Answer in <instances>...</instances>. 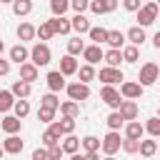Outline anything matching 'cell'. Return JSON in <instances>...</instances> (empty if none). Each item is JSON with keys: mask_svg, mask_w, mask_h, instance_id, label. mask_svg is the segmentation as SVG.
<instances>
[{"mask_svg": "<svg viewBox=\"0 0 160 160\" xmlns=\"http://www.w3.org/2000/svg\"><path fill=\"white\" fill-rule=\"evenodd\" d=\"M50 60H52V52H50V45L48 42H35L30 48V62L32 65L45 68V65H50Z\"/></svg>", "mask_w": 160, "mask_h": 160, "instance_id": "obj_1", "label": "cell"}, {"mask_svg": "<svg viewBox=\"0 0 160 160\" xmlns=\"http://www.w3.org/2000/svg\"><path fill=\"white\" fill-rule=\"evenodd\" d=\"M158 12H160V8H158L155 0H152V2H142V8L138 10V25H140V28L152 25V22L158 20Z\"/></svg>", "mask_w": 160, "mask_h": 160, "instance_id": "obj_2", "label": "cell"}, {"mask_svg": "<svg viewBox=\"0 0 160 160\" xmlns=\"http://www.w3.org/2000/svg\"><path fill=\"white\" fill-rule=\"evenodd\" d=\"M160 80V68H158V62H145L142 68H140V72H138V82L142 85V88H148V85H155Z\"/></svg>", "mask_w": 160, "mask_h": 160, "instance_id": "obj_3", "label": "cell"}, {"mask_svg": "<svg viewBox=\"0 0 160 160\" xmlns=\"http://www.w3.org/2000/svg\"><path fill=\"white\" fill-rule=\"evenodd\" d=\"M60 138H62L60 122H50V128L40 135V142H42V148H55V145H60Z\"/></svg>", "mask_w": 160, "mask_h": 160, "instance_id": "obj_4", "label": "cell"}, {"mask_svg": "<svg viewBox=\"0 0 160 160\" xmlns=\"http://www.w3.org/2000/svg\"><path fill=\"white\" fill-rule=\"evenodd\" d=\"M65 92H68V98L75 100V102H82V100L90 98V88H88L85 82H80V80H78V82H68Z\"/></svg>", "mask_w": 160, "mask_h": 160, "instance_id": "obj_5", "label": "cell"}, {"mask_svg": "<svg viewBox=\"0 0 160 160\" xmlns=\"http://www.w3.org/2000/svg\"><path fill=\"white\" fill-rule=\"evenodd\" d=\"M100 100H102L108 108L118 110L120 102H122V95H120V90H115L112 85H102V90H100Z\"/></svg>", "mask_w": 160, "mask_h": 160, "instance_id": "obj_6", "label": "cell"}, {"mask_svg": "<svg viewBox=\"0 0 160 160\" xmlns=\"http://www.w3.org/2000/svg\"><path fill=\"white\" fill-rule=\"evenodd\" d=\"M122 148V140H120V132L118 130H110L105 138H102V145H100V150L105 152V155H115L118 150Z\"/></svg>", "mask_w": 160, "mask_h": 160, "instance_id": "obj_7", "label": "cell"}, {"mask_svg": "<svg viewBox=\"0 0 160 160\" xmlns=\"http://www.w3.org/2000/svg\"><path fill=\"white\" fill-rule=\"evenodd\" d=\"M142 90H145V88H142L140 82H132V80L120 82V95H122V100H140Z\"/></svg>", "mask_w": 160, "mask_h": 160, "instance_id": "obj_8", "label": "cell"}, {"mask_svg": "<svg viewBox=\"0 0 160 160\" xmlns=\"http://www.w3.org/2000/svg\"><path fill=\"white\" fill-rule=\"evenodd\" d=\"M98 78L105 82V85H115V82H120V80H125V75H122V70L120 68H110V65H105V68H100V72H98Z\"/></svg>", "mask_w": 160, "mask_h": 160, "instance_id": "obj_9", "label": "cell"}, {"mask_svg": "<svg viewBox=\"0 0 160 160\" xmlns=\"http://www.w3.org/2000/svg\"><path fill=\"white\" fill-rule=\"evenodd\" d=\"M45 82H48L50 92H60V90H65V88H68L65 75H62L60 70H50V72H48V78H45Z\"/></svg>", "mask_w": 160, "mask_h": 160, "instance_id": "obj_10", "label": "cell"}, {"mask_svg": "<svg viewBox=\"0 0 160 160\" xmlns=\"http://www.w3.org/2000/svg\"><path fill=\"white\" fill-rule=\"evenodd\" d=\"M118 112L122 115V120L132 122V120H138L140 108H138V102H135V100H122V102H120V108H118Z\"/></svg>", "mask_w": 160, "mask_h": 160, "instance_id": "obj_11", "label": "cell"}, {"mask_svg": "<svg viewBox=\"0 0 160 160\" xmlns=\"http://www.w3.org/2000/svg\"><path fill=\"white\" fill-rule=\"evenodd\" d=\"M0 128H2V132H8V135H18L20 128H22V120L15 118V115H5V118L0 120Z\"/></svg>", "mask_w": 160, "mask_h": 160, "instance_id": "obj_12", "label": "cell"}, {"mask_svg": "<svg viewBox=\"0 0 160 160\" xmlns=\"http://www.w3.org/2000/svg\"><path fill=\"white\" fill-rule=\"evenodd\" d=\"M22 148H25V142H22L18 135H8V138L2 140V150H5L8 155H20Z\"/></svg>", "mask_w": 160, "mask_h": 160, "instance_id": "obj_13", "label": "cell"}, {"mask_svg": "<svg viewBox=\"0 0 160 160\" xmlns=\"http://www.w3.org/2000/svg\"><path fill=\"white\" fill-rule=\"evenodd\" d=\"M48 22H50V28H52L55 35H68V32L72 30V25H70V20H68L65 15H62V18H55V15H52Z\"/></svg>", "mask_w": 160, "mask_h": 160, "instance_id": "obj_14", "label": "cell"}, {"mask_svg": "<svg viewBox=\"0 0 160 160\" xmlns=\"http://www.w3.org/2000/svg\"><path fill=\"white\" fill-rule=\"evenodd\" d=\"M118 8V0H90V10L95 15H105V12H112Z\"/></svg>", "mask_w": 160, "mask_h": 160, "instance_id": "obj_15", "label": "cell"}, {"mask_svg": "<svg viewBox=\"0 0 160 160\" xmlns=\"http://www.w3.org/2000/svg\"><path fill=\"white\" fill-rule=\"evenodd\" d=\"M15 32H18V40H20V42H28V40L38 38V28H35L32 22H20Z\"/></svg>", "mask_w": 160, "mask_h": 160, "instance_id": "obj_16", "label": "cell"}, {"mask_svg": "<svg viewBox=\"0 0 160 160\" xmlns=\"http://www.w3.org/2000/svg\"><path fill=\"white\" fill-rule=\"evenodd\" d=\"M28 58H30V50H28L22 42H18V45H12V48H10V62L22 65V62H28Z\"/></svg>", "mask_w": 160, "mask_h": 160, "instance_id": "obj_17", "label": "cell"}, {"mask_svg": "<svg viewBox=\"0 0 160 160\" xmlns=\"http://www.w3.org/2000/svg\"><path fill=\"white\" fill-rule=\"evenodd\" d=\"M82 58H85L88 65H95V62H100V60L105 58V52H102L100 45H88V48L82 50Z\"/></svg>", "mask_w": 160, "mask_h": 160, "instance_id": "obj_18", "label": "cell"}, {"mask_svg": "<svg viewBox=\"0 0 160 160\" xmlns=\"http://www.w3.org/2000/svg\"><path fill=\"white\" fill-rule=\"evenodd\" d=\"M78 60H75V55H62L60 58V72L68 78V75H78Z\"/></svg>", "mask_w": 160, "mask_h": 160, "instance_id": "obj_19", "label": "cell"}, {"mask_svg": "<svg viewBox=\"0 0 160 160\" xmlns=\"http://www.w3.org/2000/svg\"><path fill=\"white\" fill-rule=\"evenodd\" d=\"M125 38L130 40V45H138V48H140V45L148 40V35H145V28H140V25H132V28L125 32Z\"/></svg>", "mask_w": 160, "mask_h": 160, "instance_id": "obj_20", "label": "cell"}, {"mask_svg": "<svg viewBox=\"0 0 160 160\" xmlns=\"http://www.w3.org/2000/svg\"><path fill=\"white\" fill-rule=\"evenodd\" d=\"M38 75H40V72H38V65H32V62H22V65H20V78H18V80H25V82L32 85V82L38 80Z\"/></svg>", "mask_w": 160, "mask_h": 160, "instance_id": "obj_21", "label": "cell"}, {"mask_svg": "<svg viewBox=\"0 0 160 160\" xmlns=\"http://www.w3.org/2000/svg\"><path fill=\"white\" fill-rule=\"evenodd\" d=\"M30 90H32V85L25 82V80H15L12 88H10V92H12L18 100H28V98H30Z\"/></svg>", "mask_w": 160, "mask_h": 160, "instance_id": "obj_22", "label": "cell"}, {"mask_svg": "<svg viewBox=\"0 0 160 160\" xmlns=\"http://www.w3.org/2000/svg\"><path fill=\"white\" fill-rule=\"evenodd\" d=\"M142 135H145V125H140L138 120L125 122V138H130V140H142Z\"/></svg>", "mask_w": 160, "mask_h": 160, "instance_id": "obj_23", "label": "cell"}, {"mask_svg": "<svg viewBox=\"0 0 160 160\" xmlns=\"http://www.w3.org/2000/svg\"><path fill=\"white\" fill-rule=\"evenodd\" d=\"M70 25H72V30L78 32V35H82V32H90V20L85 18V15H72L70 18Z\"/></svg>", "mask_w": 160, "mask_h": 160, "instance_id": "obj_24", "label": "cell"}, {"mask_svg": "<svg viewBox=\"0 0 160 160\" xmlns=\"http://www.w3.org/2000/svg\"><path fill=\"white\" fill-rule=\"evenodd\" d=\"M125 40H128V38H125V32H120V30H110V32H108V45L115 48V50H122V48H125Z\"/></svg>", "mask_w": 160, "mask_h": 160, "instance_id": "obj_25", "label": "cell"}, {"mask_svg": "<svg viewBox=\"0 0 160 160\" xmlns=\"http://www.w3.org/2000/svg\"><path fill=\"white\" fill-rule=\"evenodd\" d=\"M60 112H62V118H78L80 115V102L65 100V102H60Z\"/></svg>", "mask_w": 160, "mask_h": 160, "instance_id": "obj_26", "label": "cell"}, {"mask_svg": "<svg viewBox=\"0 0 160 160\" xmlns=\"http://www.w3.org/2000/svg\"><path fill=\"white\" fill-rule=\"evenodd\" d=\"M80 145H82V150H85V152H100L102 140H100V138H95V135H85V138L80 140Z\"/></svg>", "mask_w": 160, "mask_h": 160, "instance_id": "obj_27", "label": "cell"}, {"mask_svg": "<svg viewBox=\"0 0 160 160\" xmlns=\"http://www.w3.org/2000/svg\"><path fill=\"white\" fill-rule=\"evenodd\" d=\"M12 12H15L18 18L30 15V12H32V0H15V2H12Z\"/></svg>", "mask_w": 160, "mask_h": 160, "instance_id": "obj_28", "label": "cell"}, {"mask_svg": "<svg viewBox=\"0 0 160 160\" xmlns=\"http://www.w3.org/2000/svg\"><path fill=\"white\" fill-rule=\"evenodd\" d=\"M108 32L110 30H105V28H90L88 38L92 40V45H102V42H108Z\"/></svg>", "mask_w": 160, "mask_h": 160, "instance_id": "obj_29", "label": "cell"}, {"mask_svg": "<svg viewBox=\"0 0 160 160\" xmlns=\"http://www.w3.org/2000/svg\"><path fill=\"white\" fill-rule=\"evenodd\" d=\"M110 68H120V62H122V50H115V48H110V50H105V58H102Z\"/></svg>", "mask_w": 160, "mask_h": 160, "instance_id": "obj_30", "label": "cell"}, {"mask_svg": "<svg viewBox=\"0 0 160 160\" xmlns=\"http://www.w3.org/2000/svg\"><path fill=\"white\" fill-rule=\"evenodd\" d=\"M60 145H62V150H65L68 155H75V152L80 150V138H75V135H65V140H62Z\"/></svg>", "mask_w": 160, "mask_h": 160, "instance_id": "obj_31", "label": "cell"}, {"mask_svg": "<svg viewBox=\"0 0 160 160\" xmlns=\"http://www.w3.org/2000/svg\"><path fill=\"white\" fill-rule=\"evenodd\" d=\"M15 108V95L10 90H0V112H8Z\"/></svg>", "mask_w": 160, "mask_h": 160, "instance_id": "obj_32", "label": "cell"}, {"mask_svg": "<svg viewBox=\"0 0 160 160\" xmlns=\"http://www.w3.org/2000/svg\"><path fill=\"white\" fill-rule=\"evenodd\" d=\"M85 48H88V45H85V40H80V35L68 40V55H82Z\"/></svg>", "mask_w": 160, "mask_h": 160, "instance_id": "obj_33", "label": "cell"}, {"mask_svg": "<svg viewBox=\"0 0 160 160\" xmlns=\"http://www.w3.org/2000/svg\"><path fill=\"white\" fill-rule=\"evenodd\" d=\"M95 75H98V72H95V68H92V65H88V62L78 68V78H80V82H85V85H88L90 80H95Z\"/></svg>", "mask_w": 160, "mask_h": 160, "instance_id": "obj_34", "label": "cell"}, {"mask_svg": "<svg viewBox=\"0 0 160 160\" xmlns=\"http://www.w3.org/2000/svg\"><path fill=\"white\" fill-rule=\"evenodd\" d=\"M50 10H52L55 18H62L70 10V0H50Z\"/></svg>", "mask_w": 160, "mask_h": 160, "instance_id": "obj_35", "label": "cell"}, {"mask_svg": "<svg viewBox=\"0 0 160 160\" xmlns=\"http://www.w3.org/2000/svg\"><path fill=\"white\" fill-rule=\"evenodd\" d=\"M122 60L125 62H138L140 60V48L138 45H125L122 48Z\"/></svg>", "mask_w": 160, "mask_h": 160, "instance_id": "obj_36", "label": "cell"}, {"mask_svg": "<svg viewBox=\"0 0 160 160\" xmlns=\"http://www.w3.org/2000/svg\"><path fill=\"white\" fill-rule=\"evenodd\" d=\"M40 108H52V110H60V100L55 92H45L40 98Z\"/></svg>", "mask_w": 160, "mask_h": 160, "instance_id": "obj_37", "label": "cell"}, {"mask_svg": "<svg viewBox=\"0 0 160 160\" xmlns=\"http://www.w3.org/2000/svg\"><path fill=\"white\" fill-rule=\"evenodd\" d=\"M105 122H108V128H110V130H120V128L125 125V120H122V115H120L118 110H112V112L105 118Z\"/></svg>", "mask_w": 160, "mask_h": 160, "instance_id": "obj_38", "label": "cell"}, {"mask_svg": "<svg viewBox=\"0 0 160 160\" xmlns=\"http://www.w3.org/2000/svg\"><path fill=\"white\" fill-rule=\"evenodd\" d=\"M158 152V142L155 140H140V155L142 158H152Z\"/></svg>", "mask_w": 160, "mask_h": 160, "instance_id": "obj_39", "label": "cell"}, {"mask_svg": "<svg viewBox=\"0 0 160 160\" xmlns=\"http://www.w3.org/2000/svg\"><path fill=\"white\" fill-rule=\"evenodd\" d=\"M12 110H15V118L22 120V118L30 115V102H28V100H15V108H12Z\"/></svg>", "mask_w": 160, "mask_h": 160, "instance_id": "obj_40", "label": "cell"}, {"mask_svg": "<svg viewBox=\"0 0 160 160\" xmlns=\"http://www.w3.org/2000/svg\"><path fill=\"white\" fill-rule=\"evenodd\" d=\"M145 132H148L150 138H160V118H150V120L145 122Z\"/></svg>", "mask_w": 160, "mask_h": 160, "instance_id": "obj_41", "label": "cell"}, {"mask_svg": "<svg viewBox=\"0 0 160 160\" xmlns=\"http://www.w3.org/2000/svg\"><path fill=\"white\" fill-rule=\"evenodd\" d=\"M55 112H58V110H52V108H40V110H38V120L50 125V122H55Z\"/></svg>", "mask_w": 160, "mask_h": 160, "instance_id": "obj_42", "label": "cell"}, {"mask_svg": "<svg viewBox=\"0 0 160 160\" xmlns=\"http://www.w3.org/2000/svg\"><path fill=\"white\" fill-rule=\"evenodd\" d=\"M55 32H52V28H50V22H40V28H38V38H40V42H45V40H50Z\"/></svg>", "mask_w": 160, "mask_h": 160, "instance_id": "obj_43", "label": "cell"}, {"mask_svg": "<svg viewBox=\"0 0 160 160\" xmlns=\"http://www.w3.org/2000/svg\"><path fill=\"white\" fill-rule=\"evenodd\" d=\"M58 122H60L62 135H72V130H75V118H60Z\"/></svg>", "mask_w": 160, "mask_h": 160, "instance_id": "obj_44", "label": "cell"}, {"mask_svg": "<svg viewBox=\"0 0 160 160\" xmlns=\"http://www.w3.org/2000/svg\"><path fill=\"white\" fill-rule=\"evenodd\" d=\"M70 8L75 10V15H82L85 10H90V0H70Z\"/></svg>", "mask_w": 160, "mask_h": 160, "instance_id": "obj_45", "label": "cell"}, {"mask_svg": "<svg viewBox=\"0 0 160 160\" xmlns=\"http://www.w3.org/2000/svg\"><path fill=\"white\" fill-rule=\"evenodd\" d=\"M122 150L130 152V155H132V152H140V140H130V138H125V140H122Z\"/></svg>", "mask_w": 160, "mask_h": 160, "instance_id": "obj_46", "label": "cell"}, {"mask_svg": "<svg viewBox=\"0 0 160 160\" xmlns=\"http://www.w3.org/2000/svg\"><path fill=\"white\" fill-rule=\"evenodd\" d=\"M62 155H65V150H62V145H55V148H48V160H62Z\"/></svg>", "mask_w": 160, "mask_h": 160, "instance_id": "obj_47", "label": "cell"}, {"mask_svg": "<svg viewBox=\"0 0 160 160\" xmlns=\"http://www.w3.org/2000/svg\"><path fill=\"white\" fill-rule=\"evenodd\" d=\"M122 8H125L128 12H138V10L142 8V0H122Z\"/></svg>", "mask_w": 160, "mask_h": 160, "instance_id": "obj_48", "label": "cell"}, {"mask_svg": "<svg viewBox=\"0 0 160 160\" xmlns=\"http://www.w3.org/2000/svg\"><path fill=\"white\" fill-rule=\"evenodd\" d=\"M32 160H48V148H35L32 150Z\"/></svg>", "mask_w": 160, "mask_h": 160, "instance_id": "obj_49", "label": "cell"}, {"mask_svg": "<svg viewBox=\"0 0 160 160\" xmlns=\"http://www.w3.org/2000/svg\"><path fill=\"white\" fill-rule=\"evenodd\" d=\"M8 72H10V60H2V58H0V78L8 75Z\"/></svg>", "mask_w": 160, "mask_h": 160, "instance_id": "obj_50", "label": "cell"}, {"mask_svg": "<svg viewBox=\"0 0 160 160\" xmlns=\"http://www.w3.org/2000/svg\"><path fill=\"white\" fill-rule=\"evenodd\" d=\"M85 160H102L98 152H85Z\"/></svg>", "mask_w": 160, "mask_h": 160, "instance_id": "obj_51", "label": "cell"}, {"mask_svg": "<svg viewBox=\"0 0 160 160\" xmlns=\"http://www.w3.org/2000/svg\"><path fill=\"white\" fill-rule=\"evenodd\" d=\"M152 45H155V48H158V50H160V30H158V32H155V35H152Z\"/></svg>", "mask_w": 160, "mask_h": 160, "instance_id": "obj_52", "label": "cell"}, {"mask_svg": "<svg viewBox=\"0 0 160 160\" xmlns=\"http://www.w3.org/2000/svg\"><path fill=\"white\" fill-rule=\"evenodd\" d=\"M70 160H85V155H80V152H75V155H70Z\"/></svg>", "mask_w": 160, "mask_h": 160, "instance_id": "obj_53", "label": "cell"}, {"mask_svg": "<svg viewBox=\"0 0 160 160\" xmlns=\"http://www.w3.org/2000/svg\"><path fill=\"white\" fill-rule=\"evenodd\" d=\"M2 50H5V42L0 40V58H2Z\"/></svg>", "mask_w": 160, "mask_h": 160, "instance_id": "obj_54", "label": "cell"}, {"mask_svg": "<svg viewBox=\"0 0 160 160\" xmlns=\"http://www.w3.org/2000/svg\"><path fill=\"white\" fill-rule=\"evenodd\" d=\"M102 160H115V155H105V158H102Z\"/></svg>", "mask_w": 160, "mask_h": 160, "instance_id": "obj_55", "label": "cell"}, {"mask_svg": "<svg viewBox=\"0 0 160 160\" xmlns=\"http://www.w3.org/2000/svg\"><path fill=\"white\" fill-rule=\"evenodd\" d=\"M2 155H5V150H2V145H0V160H2Z\"/></svg>", "mask_w": 160, "mask_h": 160, "instance_id": "obj_56", "label": "cell"}, {"mask_svg": "<svg viewBox=\"0 0 160 160\" xmlns=\"http://www.w3.org/2000/svg\"><path fill=\"white\" fill-rule=\"evenodd\" d=\"M0 2H10V5H12V2H15V0H0Z\"/></svg>", "mask_w": 160, "mask_h": 160, "instance_id": "obj_57", "label": "cell"}, {"mask_svg": "<svg viewBox=\"0 0 160 160\" xmlns=\"http://www.w3.org/2000/svg\"><path fill=\"white\" fill-rule=\"evenodd\" d=\"M155 2H158V8H160V0H155Z\"/></svg>", "mask_w": 160, "mask_h": 160, "instance_id": "obj_58", "label": "cell"}, {"mask_svg": "<svg viewBox=\"0 0 160 160\" xmlns=\"http://www.w3.org/2000/svg\"><path fill=\"white\" fill-rule=\"evenodd\" d=\"M145 2H152V0H145Z\"/></svg>", "mask_w": 160, "mask_h": 160, "instance_id": "obj_59", "label": "cell"}]
</instances>
